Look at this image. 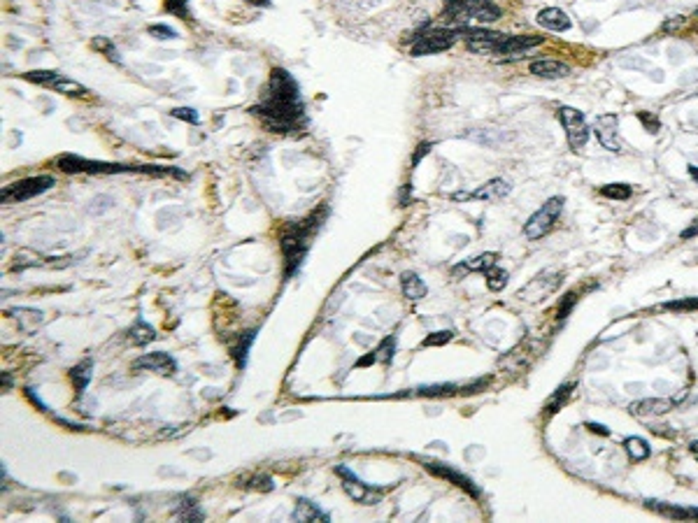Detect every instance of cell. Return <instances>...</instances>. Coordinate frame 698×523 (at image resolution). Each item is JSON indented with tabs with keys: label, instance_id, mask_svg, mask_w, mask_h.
<instances>
[{
	"label": "cell",
	"instance_id": "cell-2",
	"mask_svg": "<svg viewBox=\"0 0 698 523\" xmlns=\"http://www.w3.org/2000/svg\"><path fill=\"white\" fill-rule=\"evenodd\" d=\"M329 212L326 207H319L314 214H310L303 221H291L287 228L282 230L280 244H282V254H284V277H294L298 268L305 261V254L310 249V242H312L314 233L322 226L324 214Z\"/></svg>",
	"mask_w": 698,
	"mask_h": 523
},
{
	"label": "cell",
	"instance_id": "cell-10",
	"mask_svg": "<svg viewBox=\"0 0 698 523\" xmlns=\"http://www.w3.org/2000/svg\"><path fill=\"white\" fill-rule=\"evenodd\" d=\"M23 80L40 84V87H47L51 91H58V93H63V96H73V98H80V96H86V93H89L80 82H75L70 77H65L56 70H31L23 75Z\"/></svg>",
	"mask_w": 698,
	"mask_h": 523
},
{
	"label": "cell",
	"instance_id": "cell-6",
	"mask_svg": "<svg viewBox=\"0 0 698 523\" xmlns=\"http://www.w3.org/2000/svg\"><path fill=\"white\" fill-rule=\"evenodd\" d=\"M456 40H461V26L456 28H433V31H426L415 40L412 45L410 54L412 56H428V54H440V51H447L450 47L456 45Z\"/></svg>",
	"mask_w": 698,
	"mask_h": 523
},
{
	"label": "cell",
	"instance_id": "cell-43",
	"mask_svg": "<svg viewBox=\"0 0 698 523\" xmlns=\"http://www.w3.org/2000/svg\"><path fill=\"white\" fill-rule=\"evenodd\" d=\"M684 21H687L684 16H670L668 21H663V26H661V28L666 31V33H670V31L680 28V26H684Z\"/></svg>",
	"mask_w": 698,
	"mask_h": 523
},
{
	"label": "cell",
	"instance_id": "cell-46",
	"mask_svg": "<svg viewBox=\"0 0 698 523\" xmlns=\"http://www.w3.org/2000/svg\"><path fill=\"white\" fill-rule=\"evenodd\" d=\"M249 5H258V7H270V0H245Z\"/></svg>",
	"mask_w": 698,
	"mask_h": 523
},
{
	"label": "cell",
	"instance_id": "cell-19",
	"mask_svg": "<svg viewBox=\"0 0 698 523\" xmlns=\"http://www.w3.org/2000/svg\"><path fill=\"white\" fill-rule=\"evenodd\" d=\"M393 354H396V335H389L384 342L377 349L370 351L368 356L364 358H359L356 365L354 367H368V365H373L377 361H382V363H391L393 361Z\"/></svg>",
	"mask_w": 698,
	"mask_h": 523
},
{
	"label": "cell",
	"instance_id": "cell-26",
	"mask_svg": "<svg viewBox=\"0 0 698 523\" xmlns=\"http://www.w3.org/2000/svg\"><path fill=\"white\" fill-rule=\"evenodd\" d=\"M175 505V514L179 521H203V512L198 509V500L194 495H179Z\"/></svg>",
	"mask_w": 698,
	"mask_h": 523
},
{
	"label": "cell",
	"instance_id": "cell-45",
	"mask_svg": "<svg viewBox=\"0 0 698 523\" xmlns=\"http://www.w3.org/2000/svg\"><path fill=\"white\" fill-rule=\"evenodd\" d=\"M696 233H698V219L694 221V226H692V228H687V230H684V233H682V237H684V239H689V237H694Z\"/></svg>",
	"mask_w": 698,
	"mask_h": 523
},
{
	"label": "cell",
	"instance_id": "cell-27",
	"mask_svg": "<svg viewBox=\"0 0 698 523\" xmlns=\"http://www.w3.org/2000/svg\"><path fill=\"white\" fill-rule=\"evenodd\" d=\"M128 340L133 342V345H149V342L157 340V330L152 328V325L147 321H135L131 328H128Z\"/></svg>",
	"mask_w": 698,
	"mask_h": 523
},
{
	"label": "cell",
	"instance_id": "cell-20",
	"mask_svg": "<svg viewBox=\"0 0 698 523\" xmlns=\"http://www.w3.org/2000/svg\"><path fill=\"white\" fill-rule=\"evenodd\" d=\"M675 407V400L668 398H647V400H638L631 405V411L638 416H652V414H666Z\"/></svg>",
	"mask_w": 698,
	"mask_h": 523
},
{
	"label": "cell",
	"instance_id": "cell-35",
	"mask_svg": "<svg viewBox=\"0 0 698 523\" xmlns=\"http://www.w3.org/2000/svg\"><path fill=\"white\" fill-rule=\"evenodd\" d=\"M170 114L175 117V119H179V122H186V124H198V122H201V117H198V112H196V109H191V107H175Z\"/></svg>",
	"mask_w": 698,
	"mask_h": 523
},
{
	"label": "cell",
	"instance_id": "cell-7",
	"mask_svg": "<svg viewBox=\"0 0 698 523\" xmlns=\"http://www.w3.org/2000/svg\"><path fill=\"white\" fill-rule=\"evenodd\" d=\"M564 205H566V200L561 198V195H554V198H549L536 214H531V217H529L527 226H524V235H527L529 239L545 237L549 230L554 228L556 219L561 217Z\"/></svg>",
	"mask_w": 698,
	"mask_h": 523
},
{
	"label": "cell",
	"instance_id": "cell-5",
	"mask_svg": "<svg viewBox=\"0 0 698 523\" xmlns=\"http://www.w3.org/2000/svg\"><path fill=\"white\" fill-rule=\"evenodd\" d=\"M335 475L342 477V488H344V493L349 495L351 500L359 502V505H377L382 498H384V493L389 491L391 486H386V488H380V486H373V484H366V482H361V479L351 473V470L347 465H335Z\"/></svg>",
	"mask_w": 698,
	"mask_h": 523
},
{
	"label": "cell",
	"instance_id": "cell-34",
	"mask_svg": "<svg viewBox=\"0 0 698 523\" xmlns=\"http://www.w3.org/2000/svg\"><path fill=\"white\" fill-rule=\"evenodd\" d=\"M249 488H254V491H273L275 484H273V477L268 475H254L252 479H249Z\"/></svg>",
	"mask_w": 698,
	"mask_h": 523
},
{
	"label": "cell",
	"instance_id": "cell-32",
	"mask_svg": "<svg viewBox=\"0 0 698 523\" xmlns=\"http://www.w3.org/2000/svg\"><path fill=\"white\" fill-rule=\"evenodd\" d=\"M93 47H96V49H100V51H105V54H107V58H110L112 63H122V58H119V51H117V47L112 45V42H110L107 38H93Z\"/></svg>",
	"mask_w": 698,
	"mask_h": 523
},
{
	"label": "cell",
	"instance_id": "cell-17",
	"mask_svg": "<svg viewBox=\"0 0 698 523\" xmlns=\"http://www.w3.org/2000/svg\"><path fill=\"white\" fill-rule=\"evenodd\" d=\"M545 38L540 36H505V40L498 45L496 54H522V51L533 49V47H540Z\"/></svg>",
	"mask_w": 698,
	"mask_h": 523
},
{
	"label": "cell",
	"instance_id": "cell-28",
	"mask_svg": "<svg viewBox=\"0 0 698 523\" xmlns=\"http://www.w3.org/2000/svg\"><path fill=\"white\" fill-rule=\"evenodd\" d=\"M254 338H256V330H247L240 335V340L233 345V361L238 363V367L243 370V367L247 365V354H249V347L254 345Z\"/></svg>",
	"mask_w": 698,
	"mask_h": 523
},
{
	"label": "cell",
	"instance_id": "cell-40",
	"mask_svg": "<svg viewBox=\"0 0 698 523\" xmlns=\"http://www.w3.org/2000/svg\"><path fill=\"white\" fill-rule=\"evenodd\" d=\"M166 10L177 16H189V3L186 0H166Z\"/></svg>",
	"mask_w": 698,
	"mask_h": 523
},
{
	"label": "cell",
	"instance_id": "cell-42",
	"mask_svg": "<svg viewBox=\"0 0 698 523\" xmlns=\"http://www.w3.org/2000/svg\"><path fill=\"white\" fill-rule=\"evenodd\" d=\"M575 303H577V296H575V293H568L566 300L561 303V307H559V319H566L568 312L573 310V305H575Z\"/></svg>",
	"mask_w": 698,
	"mask_h": 523
},
{
	"label": "cell",
	"instance_id": "cell-13",
	"mask_svg": "<svg viewBox=\"0 0 698 523\" xmlns=\"http://www.w3.org/2000/svg\"><path fill=\"white\" fill-rule=\"evenodd\" d=\"M619 119L617 114H601L593 124V133H596L601 147H606L608 151H622V144H619Z\"/></svg>",
	"mask_w": 698,
	"mask_h": 523
},
{
	"label": "cell",
	"instance_id": "cell-25",
	"mask_svg": "<svg viewBox=\"0 0 698 523\" xmlns=\"http://www.w3.org/2000/svg\"><path fill=\"white\" fill-rule=\"evenodd\" d=\"M10 314L14 316V321L21 325V330H28V333H33L38 325H42V321H45V312L28 310V307H12Z\"/></svg>",
	"mask_w": 698,
	"mask_h": 523
},
{
	"label": "cell",
	"instance_id": "cell-30",
	"mask_svg": "<svg viewBox=\"0 0 698 523\" xmlns=\"http://www.w3.org/2000/svg\"><path fill=\"white\" fill-rule=\"evenodd\" d=\"M487 277V286L491 291H503L507 286V272L503 268H498V265L494 263L491 268H487L485 272H482Z\"/></svg>",
	"mask_w": 698,
	"mask_h": 523
},
{
	"label": "cell",
	"instance_id": "cell-39",
	"mask_svg": "<svg viewBox=\"0 0 698 523\" xmlns=\"http://www.w3.org/2000/svg\"><path fill=\"white\" fill-rule=\"evenodd\" d=\"M638 119L647 126V131L654 135V133H659L661 131V122L657 119V114H652V112H638Z\"/></svg>",
	"mask_w": 698,
	"mask_h": 523
},
{
	"label": "cell",
	"instance_id": "cell-16",
	"mask_svg": "<svg viewBox=\"0 0 698 523\" xmlns=\"http://www.w3.org/2000/svg\"><path fill=\"white\" fill-rule=\"evenodd\" d=\"M536 21L542 26V28H547L551 33H564L573 26L571 16H568L564 10H559V7H545V10H540Z\"/></svg>",
	"mask_w": 698,
	"mask_h": 523
},
{
	"label": "cell",
	"instance_id": "cell-48",
	"mask_svg": "<svg viewBox=\"0 0 698 523\" xmlns=\"http://www.w3.org/2000/svg\"><path fill=\"white\" fill-rule=\"evenodd\" d=\"M689 175H692L696 182H698V168L696 166H689Z\"/></svg>",
	"mask_w": 698,
	"mask_h": 523
},
{
	"label": "cell",
	"instance_id": "cell-14",
	"mask_svg": "<svg viewBox=\"0 0 698 523\" xmlns=\"http://www.w3.org/2000/svg\"><path fill=\"white\" fill-rule=\"evenodd\" d=\"M512 191V186L505 182V179H491V182L487 184H482L480 188H475V191H470V193H454L452 198L454 200H465V198H475V200H503L507 198Z\"/></svg>",
	"mask_w": 698,
	"mask_h": 523
},
{
	"label": "cell",
	"instance_id": "cell-11",
	"mask_svg": "<svg viewBox=\"0 0 698 523\" xmlns=\"http://www.w3.org/2000/svg\"><path fill=\"white\" fill-rule=\"evenodd\" d=\"M419 463L428 470L430 475L447 479V482H452L454 486L463 488L470 498H480V488L475 486V482H472L470 477H465L463 473H459V470H454L452 465H447V463H440V460H428V458H419Z\"/></svg>",
	"mask_w": 698,
	"mask_h": 523
},
{
	"label": "cell",
	"instance_id": "cell-22",
	"mask_svg": "<svg viewBox=\"0 0 698 523\" xmlns=\"http://www.w3.org/2000/svg\"><path fill=\"white\" fill-rule=\"evenodd\" d=\"M463 389L459 384H428V387H417L412 389L410 393H398V396H419V398H443V396H456L461 393ZM465 393V391H463ZM396 396V398H398Z\"/></svg>",
	"mask_w": 698,
	"mask_h": 523
},
{
	"label": "cell",
	"instance_id": "cell-8",
	"mask_svg": "<svg viewBox=\"0 0 698 523\" xmlns=\"http://www.w3.org/2000/svg\"><path fill=\"white\" fill-rule=\"evenodd\" d=\"M51 186H54V177L51 175L26 177V179H19V182L7 184L3 191H0V200L5 205L7 203H23V200H31V198H36V195L49 191Z\"/></svg>",
	"mask_w": 698,
	"mask_h": 523
},
{
	"label": "cell",
	"instance_id": "cell-4",
	"mask_svg": "<svg viewBox=\"0 0 698 523\" xmlns=\"http://www.w3.org/2000/svg\"><path fill=\"white\" fill-rule=\"evenodd\" d=\"M445 16L459 26H465L468 21L494 23L501 19V7L491 0H447Z\"/></svg>",
	"mask_w": 698,
	"mask_h": 523
},
{
	"label": "cell",
	"instance_id": "cell-31",
	"mask_svg": "<svg viewBox=\"0 0 698 523\" xmlns=\"http://www.w3.org/2000/svg\"><path fill=\"white\" fill-rule=\"evenodd\" d=\"M601 193L610 200H628L633 191H631V186H628V184L617 182V184H606L601 188Z\"/></svg>",
	"mask_w": 698,
	"mask_h": 523
},
{
	"label": "cell",
	"instance_id": "cell-38",
	"mask_svg": "<svg viewBox=\"0 0 698 523\" xmlns=\"http://www.w3.org/2000/svg\"><path fill=\"white\" fill-rule=\"evenodd\" d=\"M573 387H575V384H566V387L559 389V391H556V396H554V400H551L549 405H547V409H549V411H556L559 407H561V405H564V400H566L568 396H571Z\"/></svg>",
	"mask_w": 698,
	"mask_h": 523
},
{
	"label": "cell",
	"instance_id": "cell-50",
	"mask_svg": "<svg viewBox=\"0 0 698 523\" xmlns=\"http://www.w3.org/2000/svg\"><path fill=\"white\" fill-rule=\"evenodd\" d=\"M696 16H698V10H696Z\"/></svg>",
	"mask_w": 698,
	"mask_h": 523
},
{
	"label": "cell",
	"instance_id": "cell-44",
	"mask_svg": "<svg viewBox=\"0 0 698 523\" xmlns=\"http://www.w3.org/2000/svg\"><path fill=\"white\" fill-rule=\"evenodd\" d=\"M587 428H589V431H591V433H596V435H606V437L610 435V428H606V426H601V424H589Z\"/></svg>",
	"mask_w": 698,
	"mask_h": 523
},
{
	"label": "cell",
	"instance_id": "cell-36",
	"mask_svg": "<svg viewBox=\"0 0 698 523\" xmlns=\"http://www.w3.org/2000/svg\"><path fill=\"white\" fill-rule=\"evenodd\" d=\"M663 310H680V312H687V310H698V298H687V300H673V303H666Z\"/></svg>",
	"mask_w": 698,
	"mask_h": 523
},
{
	"label": "cell",
	"instance_id": "cell-23",
	"mask_svg": "<svg viewBox=\"0 0 698 523\" xmlns=\"http://www.w3.org/2000/svg\"><path fill=\"white\" fill-rule=\"evenodd\" d=\"M68 377H70V384H73L75 393H77V396H82V393L89 389V382H91V377H93V363L91 361L77 363L75 367H70Z\"/></svg>",
	"mask_w": 698,
	"mask_h": 523
},
{
	"label": "cell",
	"instance_id": "cell-18",
	"mask_svg": "<svg viewBox=\"0 0 698 523\" xmlns=\"http://www.w3.org/2000/svg\"><path fill=\"white\" fill-rule=\"evenodd\" d=\"M401 289H403V296L408 298V300H421V298H426L428 293V286H426V281L419 277L417 272H412V270H405L401 272Z\"/></svg>",
	"mask_w": 698,
	"mask_h": 523
},
{
	"label": "cell",
	"instance_id": "cell-1",
	"mask_svg": "<svg viewBox=\"0 0 698 523\" xmlns=\"http://www.w3.org/2000/svg\"><path fill=\"white\" fill-rule=\"evenodd\" d=\"M258 122L273 133H294L305 126V102L296 80L284 68H275L261 93V100L249 107Z\"/></svg>",
	"mask_w": 698,
	"mask_h": 523
},
{
	"label": "cell",
	"instance_id": "cell-21",
	"mask_svg": "<svg viewBox=\"0 0 698 523\" xmlns=\"http://www.w3.org/2000/svg\"><path fill=\"white\" fill-rule=\"evenodd\" d=\"M291 519H294V521H319V523L331 521L329 512H324L317 502L307 500V498H298L296 509H294V514H291Z\"/></svg>",
	"mask_w": 698,
	"mask_h": 523
},
{
	"label": "cell",
	"instance_id": "cell-41",
	"mask_svg": "<svg viewBox=\"0 0 698 523\" xmlns=\"http://www.w3.org/2000/svg\"><path fill=\"white\" fill-rule=\"evenodd\" d=\"M622 63L624 68H635V70H650V61H643V58H622Z\"/></svg>",
	"mask_w": 698,
	"mask_h": 523
},
{
	"label": "cell",
	"instance_id": "cell-9",
	"mask_svg": "<svg viewBox=\"0 0 698 523\" xmlns=\"http://www.w3.org/2000/svg\"><path fill=\"white\" fill-rule=\"evenodd\" d=\"M559 119L566 128V137H568V144L575 153H582L587 149V142H589V135H591V128L587 124V119L575 107H561L559 109Z\"/></svg>",
	"mask_w": 698,
	"mask_h": 523
},
{
	"label": "cell",
	"instance_id": "cell-24",
	"mask_svg": "<svg viewBox=\"0 0 698 523\" xmlns=\"http://www.w3.org/2000/svg\"><path fill=\"white\" fill-rule=\"evenodd\" d=\"M496 259H498L496 254H480L477 259H468V261H463L461 265H454L452 274H456V277H463V274H468V272H485L487 268H491V265L496 263Z\"/></svg>",
	"mask_w": 698,
	"mask_h": 523
},
{
	"label": "cell",
	"instance_id": "cell-33",
	"mask_svg": "<svg viewBox=\"0 0 698 523\" xmlns=\"http://www.w3.org/2000/svg\"><path fill=\"white\" fill-rule=\"evenodd\" d=\"M452 338H454L452 330H438V333H430V335L421 342V345H424V347H443V345H447V342H452Z\"/></svg>",
	"mask_w": 698,
	"mask_h": 523
},
{
	"label": "cell",
	"instance_id": "cell-3",
	"mask_svg": "<svg viewBox=\"0 0 698 523\" xmlns=\"http://www.w3.org/2000/svg\"><path fill=\"white\" fill-rule=\"evenodd\" d=\"M56 166L68 175L86 173V175H122V173H149V175H172V177H184L179 170H166V168H154V166H122V163H102V161H89L75 153H65V156L56 158Z\"/></svg>",
	"mask_w": 698,
	"mask_h": 523
},
{
	"label": "cell",
	"instance_id": "cell-29",
	"mask_svg": "<svg viewBox=\"0 0 698 523\" xmlns=\"http://www.w3.org/2000/svg\"><path fill=\"white\" fill-rule=\"evenodd\" d=\"M624 449H626L628 458H631L633 463L650 458V453H652L650 442L643 440V437H626V440H624Z\"/></svg>",
	"mask_w": 698,
	"mask_h": 523
},
{
	"label": "cell",
	"instance_id": "cell-37",
	"mask_svg": "<svg viewBox=\"0 0 698 523\" xmlns=\"http://www.w3.org/2000/svg\"><path fill=\"white\" fill-rule=\"evenodd\" d=\"M149 36H154L157 40H172V38H177V33L172 31L170 26L154 23V26H149Z\"/></svg>",
	"mask_w": 698,
	"mask_h": 523
},
{
	"label": "cell",
	"instance_id": "cell-47",
	"mask_svg": "<svg viewBox=\"0 0 698 523\" xmlns=\"http://www.w3.org/2000/svg\"><path fill=\"white\" fill-rule=\"evenodd\" d=\"M7 384L12 387V377L7 374V372H3V391H7Z\"/></svg>",
	"mask_w": 698,
	"mask_h": 523
},
{
	"label": "cell",
	"instance_id": "cell-12",
	"mask_svg": "<svg viewBox=\"0 0 698 523\" xmlns=\"http://www.w3.org/2000/svg\"><path fill=\"white\" fill-rule=\"evenodd\" d=\"M133 370H152L159 372L163 377H172L177 372V361L166 351H152V354H144L140 358H135L131 363Z\"/></svg>",
	"mask_w": 698,
	"mask_h": 523
},
{
	"label": "cell",
	"instance_id": "cell-15",
	"mask_svg": "<svg viewBox=\"0 0 698 523\" xmlns=\"http://www.w3.org/2000/svg\"><path fill=\"white\" fill-rule=\"evenodd\" d=\"M529 72L540 77V80H564L571 75V65L556 61V58H538L529 65Z\"/></svg>",
	"mask_w": 698,
	"mask_h": 523
},
{
	"label": "cell",
	"instance_id": "cell-49",
	"mask_svg": "<svg viewBox=\"0 0 698 523\" xmlns=\"http://www.w3.org/2000/svg\"><path fill=\"white\" fill-rule=\"evenodd\" d=\"M692 451H694V453H698V442H692Z\"/></svg>",
	"mask_w": 698,
	"mask_h": 523
}]
</instances>
